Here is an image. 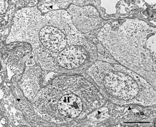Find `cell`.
Segmentation results:
<instances>
[{"mask_svg": "<svg viewBox=\"0 0 156 127\" xmlns=\"http://www.w3.org/2000/svg\"><path fill=\"white\" fill-rule=\"evenodd\" d=\"M30 44L36 62L60 75H80L98 60L97 47L75 27L65 9L23 8L13 18L6 43Z\"/></svg>", "mask_w": 156, "mask_h": 127, "instance_id": "obj_1", "label": "cell"}, {"mask_svg": "<svg viewBox=\"0 0 156 127\" xmlns=\"http://www.w3.org/2000/svg\"><path fill=\"white\" fill-rule=\"evenodd\" d=\"M106 102L94 84L87 78L62 74L38 91L33 105L43 119L62 123L83 118Z\"/></svg>", "mask_w": 156, "mask_h": 127, "instance_id": "obj_2", "label": "cell"}, {"mask_svg": "<svg viewBox=\"0 0 156 127\" xmlns=\"http://www.w3.org/2000/svg\"><path fill=\"white\" fill-rule=\"evenodd\" d=\"M97 38L116 62L138 73L154 87L155 28L137 20L109 22L101 28Z\"/></svg>", "mask_w": 156, "mask_h": 127, "instance_id": "obj_3", "label": "cell"}, {"mask_svg": "<svg viewBox=\"0 0 156 127\" xmlns=\"http://www.w3.org/2000/svg\"><path fill=\"white\" fill-rule=\"evenodd\" d=\"M86 73L106 100L116 105L151 107L156 104L153 86L121 64L98 60Z\"/></svg>", "mask_w": 156, "mask_h": 127, "instance_id": "obj_4", "label": "cell"}, {"mask_svg": "<svg viewBox=\"0 0 156 127\" xmlns=\"http://www.w3.org/2000/svg\"><path fill=\"white\" fill-rule=\"evenodd\" d=\"M66 10L76 29L94 41L105 24L97 10L90 5L81 7L71 4Z\"/></svg>", "mask_w": 156, "mask_h": 127, "instance_id": "obj_5", "label": "cell"}, {"mask_svg": "<svg viewBox=\"0 0 156 127\" xmlns=\"http://www.w3.org/2000/svg\"><path fill=\"white\" fill-rule=\"evenodd\" d=\"M121 106L122 108L119 109H114L115 111L112 113L110 120H115L118 123L122 121L119 123H128V126L131 123L147 126V123H152L155 120V108L154 109L153 106L144 107L136 104Z\"/></svg>", "mask_w": 156, "mask_h": 127, "instance_id": "obj_6", "label": "cell"}, {"mask_svg": "<svg viewBox=\"0 0 156 127\" xmlns=\"http://www.w3.org/2000/svg\"><path fill=\"white\" fill-rule=\"evenodd\" d=\"M9 1H1V15L4 14L9 6Z\"/></svg>", "mask_w": 156, "mask_h": 127, "instance_id": "obj_7", "label": "cell"}]
</instances>
